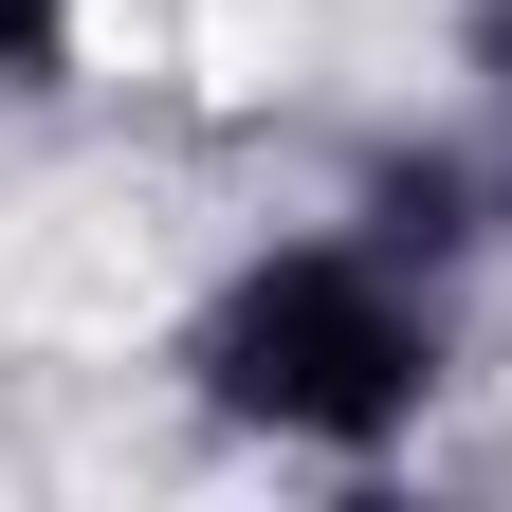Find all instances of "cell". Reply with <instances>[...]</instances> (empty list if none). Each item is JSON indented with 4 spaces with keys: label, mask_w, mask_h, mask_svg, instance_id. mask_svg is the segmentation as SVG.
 <instances>
[{
    "label": "cell",
    "mask_w": 512,
    "mask_h": 512,
    "mask_svg": "<svg viewBox=\"0 0 512 512\" xmlns=\"http://www.w3.org/2000/svg\"><path fill=\"white\" fill-rule=\"evenodd\" d=\"M74 19H92V0H0V92H55V74H74Z\"/></svg>",
    "instance_id": "2"
},
{
    "label": "cell",
    "mask_w": 512,
    "mask_h": 512,
    "mask_svg": "<svg viewBox=\"0 0 512 512\" xmlns=\"http://www.w3.org/2000/svg\"><path fill=\"white\" fill-rule=\"evenodd\" d=\"M183 366H202V403L256 421V439L384 458V439L439 403V311L403 293V256L293 238V256H256V275H220V311L183 330Z\"/></svg>",
    "instance_id": "1"
},
{
    "label": "cell",
    "mask_w": 512,
    "mask_h": 512,
    "mask_svg": "<svg viewBox=\"0 0 512 512\" xmlns=\"http://www.w3.org/2000/svg\"><path fill=\"white\" fill-rule=\"evenodd\" d=\"M476 74H494V92H512V0H476Z\"/></svg>",
    "instance_id": "3"
}]
</instances>
